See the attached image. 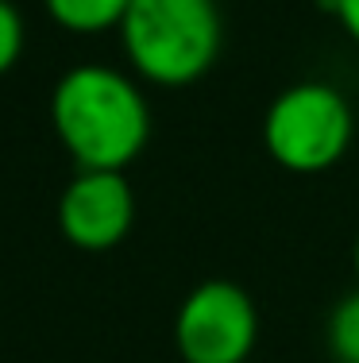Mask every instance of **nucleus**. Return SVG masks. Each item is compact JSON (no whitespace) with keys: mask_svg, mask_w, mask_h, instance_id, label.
<instances>
[{"mask_svg":"<svg viewBox=\"0 0 359 363\" xmlns=\"http://www.w3.org/2000/svg\"><path fill=\"white\" fill-rule=\"evenodd\" d=\"M355 135V112L329 82L286 85L263 116L267 155L290 174H321L348 155Z\"/></svg>","mask_w":359,"mask_h":363,"instance_id":"nucleus-3","label":"nucleus"},{"mask_svg":"<svg viewBox=\"0 0 359 363\" xmlns=\"http://www.w3.org/2000/svg\"><path fill=\"white\" fill-rule=\"evenodd\" d=\"M324 344L336 363H359V290L344 294L332 306L329 325H324Z\"/></svg>","mask_w":359,"mask_h":363,"instance_id":"nucleus-7","label":"nucleus"},{"mask_svg":"<svg viewBox=\"0 0 359 363\" xmlns=\"http://www.w3.org/2000/svg\"><path fill=\"white\" fill-rule=\"evenodd\" d=\"M247 363H251V359H247Z\"/></svg>","mask_w":359,"mask_h":363,"instance_id":"nucleus-11","label":"nucleus"},{"mask_svg":"<svg viewBox=\"0 0 359 363\" xmlns=\"http://www.w3.org/2000/svg\"><path fill=\"white\" fill-rule=\"evenodd\" d=\"M127 4L132 0H42L47 16L66 31V35H108V31H120L127 16Z\"/></svg>","mask_w":359,"mask_h":363,"instance_id":"nucleus-6","label":"nucleus"},{"mask_svg":"<svg viewBox=\"0 0 359 363\" xmlns=\"http://www.w3.org/2000/svg\"><path fill=\"white\" fill-rule=\"evenodd\" d=\"M23 43H28L23 12L12 4V0H0V77L23 58Z\"/></svg>","mask_w":359,"mask_h":363,"instance_id":"nucleus-8","label":"nucleus"},{"mask_svg":"<svg viewBox=\"0 0 359 363\" xmlns=\"http://www.w3.org/2000/svg\"><path fill=\"white\" fill-rule=\"evenodd\" d=\"M135 224V194L124 170H78L58 197V232L78 252H113Z\"/></svg>","mask_w":359,"mask_h":363,"instance_id":"nucleus-5","label":"nucleus"},{"mask_svg":"<svg viewBox=\"0 0 359 363\" xmlns=\"http://www.w3.org/2000/svg\"><path fill=\"white\" fill-rule=\"evenodd\" d=\"M332 16H336V23L344 28V35L359 43V0H329Z\"/></svg>","mask_w":359,"mask_h":363,"instance_id":"nucleus-9","label":"nucleus"},{"mask_svg":"<svg viewBox=\"0 0 359 363\" xmlns=\"http://www.w3.org/2000/svg\"><path fill=\"white\" fill-rule=\"evenodd\" d=\"M352 263H355V279H359V236H355V247H352Z\"/></svg>","mask_w":359,"mask_h":363,"instance_id":"nucleus-10","label":"nucleus"},{"mask_svg":"<svg viewBox=\"0 0 359 363\" xmlns=\"http://www.w3.org/2000/svg\"><path fill=\"white\" fill-rule=\"evenodd\" d=\"M116 35L139 82L182 89L212 70L224 23L217 0H132Z\"/></svg>","mask_w":359,"mask_h":363,"instance_id":"nucleus-2","label":"nucleus"},{"mask_svg":"<svg viewBox=\"0 0 359 363\" xmlns=\"http://www.w3.org/2000/svg\"><path fill=\"white\" fill-rule=\"evenodd\" d=\"M50 124L78 170H124L151 140V105L135 74L81 62L50 89Z\"/></svg>","mask_w":359,"mask_h":363,"instance_id":"nucleus-1","label":"nucleus"},{"mask_svg":"<svg viewBox=\"0 0 359 363\" xmlns=\"http://www.w3.org/2000/svg\"><path fill=\"white\" fill-rule=\"evenodd\" d=\"M259 336V313L244 286L209 279L182 298L174 313V348L182 363H247Z\"/></svg>","mask_w":359,"mask_h":363,"instance_id":"nucleus-4","label":"nucleus"}]
</instances>
